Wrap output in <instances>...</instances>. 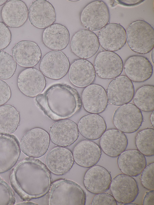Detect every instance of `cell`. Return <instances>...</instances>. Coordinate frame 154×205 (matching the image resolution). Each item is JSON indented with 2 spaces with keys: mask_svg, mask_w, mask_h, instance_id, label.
I'll return each instance as SVG.
<instances>
[{
  "mask_svg": "<svg viewBox=\"0 0 154 205\" xmlns=\"http://www.w3.org/2000/svg\"><path fill=\"white\" fill-rule=\"evenodd\" d=\"M50 172L46 166L36 158L27 157L18 163L9 176L11 185L23 201L42 197L49 191Z\"/></svg>",
  "mask_w": 154,
  "mask_h": 205,
  "instance_id": "1",
  "label": "cell"
},
{
  "mask_svg": "<svg viewBox=\"0 0 154 205\" xmlns=\"http://www.w3.org/2000/svg\"><path fill=\"white\" fill-rule=\"evenodd\" d=\"M35 100L45 115L54 121L71 117L81 109L82 105L77 90L63 83L51 85L36 96Z\"/></svg>",
  "mask_w": 154,
  "mask_h": 205,
  "instance_id": "2",
  "label": "cell"
},
{
  "mask_svg": "<svg viewBox=\"0 0 154 205\" xmlns=\"http://www.w3.org/2000/svg\"><path fill=\"white\" fill-rule=\"evenodd\" d=\"M50 205H85L86 195L83 189L72 181L60 179L51 183L49 190Z\"/></svg>",
  "mask_w": 154,
  "mask_h": 205,
  "instance_id": "3",
  "label": "cell"
},
{
  "mask_svg": "<svg viewBox=\"0 0 154 205\" xmlns=\"http://www.w3.org/2000/svg\"><path fill=\"white\" fill-rule=\"evenodd\" d=\"M126 32L127 43L133 51L146 54L153 49L154 30L148 23L142 20L133 22Z\"/></svg>",
  "mask_w": 154,
  "mask_h": 205,
  "instance_id": "4",
  "label": "cell"
},
{
  "mask_svg": "<svg viewBox=\"0 0 154 205\" xmlns=\"http://www.w3.org/2000/svg\"><path fill=\"white\" fill-rule=\"evenodd\" d=\"M50 137L45 130L36 127L26 132L20 143L22 151L29 157L37 158L47 152L50 144Z\"/></svg>",
  "mask_w": 154,
  "mask_h": 205,
  "instance_id": "5",
  "label": "cell"
},
{
  "mask_svg": "<svg viewBox=\"0 0 154 205\" xmlns=\"http://www.w3.org/2000/svg\"><path fill=\"white\" fill-rule=\"evenodd\" d=\"M110 14L108 8L103 1L92 2L82 11L80 20L82 25L90 31H97L108 24Z\"/></svg>",
  "mask_w": 154,
  "mask_h": 205,
  "instance_id": "6",
  "label": "cell"
},
{
  "mask_svg": "<svg viewBox=\"0 0 154 205\" xmlns=\"http://www.w3.org/2000/svg\"><path fill=\"white\" fill-rule=\"evenodd\" d=\"M143 121L141 110L131 103L120 106L116 110L113 117L115 126L125 133H132L137 131Z\"/></svg>",
  "mask_w": 154,
  "mask_h": 205,
  "instance_id": "7",
  "label": "cell"
},
{
  "mask_svg": "<svg viewBox=\"0 0 154 205\" xmlns=\"http://www.w3.org/2000/svg\"><path fill=\"white\" fill-rule=\"evenodd\" d=\"M70 64L68 58L63 52L52 50L41 59L39 69L44 76L54 80L63 77L68 72Z\"/></svg>",
  "mask_w": 154,
  "mask_h": 205,
  "instance_id": "8",
  "label": "cell"
},
{
  "mask_svg": "<svg viewBox=\"0 0 154 205\" xmlns=\"http://www.w3.org/2000/svg\"><path fill=\"white\" fill-rule=\"evenodd\" d=\"M123 63L120 57L113 52L103 51L97 55L94 67L96 74L103 79H111L121 75Z\"/></svg>",
  "mask_w": 154,
  "mask_h": 205,
  "instance_id": "9",
  "label": "cell"
},
{
  "mask_svg": "<svg viewBox=\"0 0 154 205\" xmlns=\"http://www.w3.org/2000/svg\"><path fill=\"white\" fill-rule=\"evenodd\" d=\"M108 101L111 104L121 106L133 99L134 88L132 82L126 76L119 75L109 84L106 90Z\"/></svg>",
  "mask_w": 154,
  "mask_h": 205,
  "instance_id": "10",
  "label": "cell"
},
{
  "mask_svg": "<svg viewBox=\"0 0 154 205\" xmlns=\"http://www.w3.org/2000/svg\"><path fill=\"white\" fill-rule=\"evenodd\" d=\"M112 196L116 201L125 205L133 202L139 192L138 185L134 178L124 174H119L112 180L110 187Z\"/></svg>",
  "mask_w": 154,
  "mask_h": 205,
  "instance_id": "11",
  "label": "cell"
},
{
  "mask_svg": "<svg viewBox=\"0 0 154 205\" xmlns=\"http://www.w3.org/2000/svg\"><path fill=\"white\" fill-rule=\"evenodd\" d=\"M72 52L78 57L86 59L94 56L100 47L98 38L93 32L82 29L72 36L70 43Z\"/></svg>",
  "mask_w": 154,
  "mask_h": 205,
  "instance_id": "12",
  "label": "cell"
},
{
  "mask_svg": "<svg viewBox=\"0 0 154 205\" xmlns=\"http://www.w3.org/2000/svg\"><path fill=\"white\" fill-rule=\"evenodd\" d=\"M17 85L20 92L30 97L41 94L46 84L44 76L38 69L29 68L22 71L17 79Z\"/></svg>",
  "mask_w": 154,
  "mask_h": 205,
  "instance_id": "13",
  "label": "cell"
},
{
  "mask_svg": "<svg viewBox=\"0 0 154 205\" xmlns=\"http://www.w3.org/2000/svg\"><path fill=\"white\" fill-rule=\"evenodd\" d=\"M20 153L17 138L13 135L0 132V173L11 169L17 162Z\"/></svg>",
  "mask_w": 154,
  "mask_h": 205,
  "instance_id": "14",
  "label": "cell"
},
{
  "mask_svg": "<svg viewBox=\"0 0 154 205\" xmlns=\"http://www.w3.org/2000/svg\"><path fill=\"white\" fill-rule=\"evenodd\" d=\"M56 13L53 5L46 0L33 2L28 10V17L31 24L39 29L52 25L56 19Z\"/></svg>",
  "mask_w": 154,
  "mask_h": 205,
  "instance_id": "15",
  "label": "cell"
},
{
  "mask_svg": "<svg viewBox=\"0 0 154 205\" xmlns=\"http://www.w3.org/2000/svg\"><path fill=\"white\" fill-rule=\"evenodd\" d=\"M50 139L54 144L62 147L70 146L79 136L78 125L74 121L68 119L59 121L50 128Z\"/></svg>",
  "mask_w": 154,
  "mask_h": 205,
  "instance_id": "16",
  "label": "cell"
},
{
  "mask_svg": "<svg viewBox=\"0 0 154 205\" xmlns=\"http://www.w3.org/2000/svg\"><path fill=\"white\" fill-rule=\"evenodd\" d=\"M99 43L106 51L114 52L120 50L126 42V32L119 24H108L102 28L97 36Z\"/></svg>",
  "mask_w": 154,
  "mask_h": 205,
  "instance_id": "17",
  "label": "cell"
},
{
  "mask_svg": "<svg viewBox=\"0 0 154 205\" xmlns=\"http://www.w3.org/2000/svg\"><path fill=\"white\" fill-rule=\"evenodd\" d=\"M12 54L20 66L31 68L36 66L42 58L40 49L35 42L24 40L16 43L12 49Z\"/></svg>",
  "mask_w": 154,
  "mask_h": 205,
  "instance_id": "18",
  "label": "cell"
},
{
  "mask_svg": "<svg viewBox=\"0 0 154 205\" xmlns=\"http://www.w3.org/2000/svg\"><path fill=\"white\" fill-rule=\"evenodd\" d=\"M81 99L85 110L92 114L103 112L108 102L105 89L96 84H91L86 87L82 92Z\"/></svg>",
  "mask_w": 154,
  "mask_h": 205,
  "instance_id": "19",
  "label": "cell"
},
{
  "mask_svg": "<svg viewBox=\"0 0 154 205\" xmlns=\"http://www.w3.org/2000/svg\"><path fill=\"white\" fill-rule=\"evenodd\" d=\"M74 160L71 151L63 147H55L48 153L46 166L50 172L57 175H63L72 167Z\"/></svg>",
  "mask_w": 154,
  "mask_h": 205,
  "instance_id": "20",
  "label": "cell"
},
{
  "mask_svg": "<svg viewBox=\"0 0 154 205\" xmlns=\"http://www.w3.org/2000/svg\"><path fill=\"white\" fill-rule=\"evenodd\" d=\"M123 69L126 75L132 81L143 82L149 79L153 73V66L146 57L133 55L125 60Z\"/></svg>",
  "mask_w": 154,
  "mask_h": 205,
  "instance_id": "21",
  "label": "cell"
},
{
  "mask_svg": "<svg viewBox=\"0 0 154 205\" xmlns=\"http://www.w3.org/2000/svg\"><path fill=\"white\" fill-rule=\"evenodd\" d=\"M112 177L110 172L104 167L93 166L86 172L83 183L86 189L94 194L105 192L110 187Z\"/></svg>",
  "mask_w": 154,
  "mask_h": 205,
  "instance_id": "22",
  "label": "cell"
},
{
  "mask_svg": "<svg viewBox=\"0 0 154 205\" xmlns=\"http://www.w3.org/2000/svg\"><path fill=\"white\" fill-rule=\"evenodd\" d=\"M101 154L100 146L95 142L89 140L79 142L74 148L72 153L76 163L85 168L95 165L99 161Z\"/></svg>",
  "mask_w": 154,
  "mask_h": 205,
  "instance_id": "23",
  "label": "cell"
},
{
  "mask_svg": "<svg viewBox=\"0 0 154 205\" xmlns=\"http://www.w3.org/2000/svg\"><path fill=\"white\" fill-rule=\"evenodd\" d=\"M68 78L71 83L78 87H85L91 84L96 74L93 64L88 60L79 59L75 60L69 67Z\"/></svg>",
  "mask_w": 154,
  "mask_h": 205,
  "instance_id": "24",
  "label": "cell"
},
{
  "mask_svg": "<svg viewBox=\"0 0 154 205\" xmlns=\"http://www.w3.org/2000/svg\"><path fill=\"white\" fill-rule=\"evenodd\" d=\"M3 22L8 26L16 28L23 26L28 18V9L23 1L11 0L7 2L1 11Z\"/></svg>",
  "mask_w": 154,
  "mask_h": 205,
  "instance_id": "25",
  "label": "cell"
},
{
  "mask_svg": "<svg viewBox=\"0 0 154 205\" xmlns=\"http://www.w3.org/2000/svg\"><path fill=\"white\" fill-rule=\"evenodd\" d=\"M100 145L105 154L115 158L125 150L128 139L123 132L117 129H110L106 130L100 137Z\"/></svg>",
  "mask_w": 154,
  "mask_h": 205,
  "instance_id": "26",
  "label": "cell"
},
{
  "mask_svg": "<svg viewBox=\"0 0 154 205\" xmlns=\"http://www.w3.org/2000/svg\"><path fill=\"white\" fill-rule=\"evenodd\" d=\"M118 166L124 174L136 177L141 174L146 166L145 156L137 150L125 151L117 158Z\"/></svg>",
  "mask_w": 154,
  "mask_h": 205,
  "instance_id": "27",
  "label": "cell"
},
{
  "mask_svg": "<svg viewBox=\"0 0 154 205\" xmlns=\"http://www.w3.org/2000/svg\"><path fill=\"white\" fill-rule=\"evenodd\" d=\"M78 127L81 135L91 141L100 138L106 129L104 119L96 114L91 113L82 117L79 121Z\"/></svg>",
  "mask_w": 154,
  "mask_h": 205,
  "instance_id": "28",
  "label": "cell"
},
{
  "mask_svg": "<svg viewBox=\"0 0 154 205\" xmlns=\"http://www.w3.org/2000/svg\"><path fill=\"white\" fill-rule=\"evenodd\" d=\"M42 37L45 45L53 50L65 49L70 40V34L67 28L58 23L53 24L45 28Z\"/></svg>",
  "mask_w": 154,
  "mask_h": 205,
  "instance_id": "29",
  "label": "cell"
},
{
  "mask_svg": "<svg viewBox=\"0 0 154 205\" xmlns=\"http://www.w3.org/2000/svg\"><path fill=\"white\" fill-rule=\"evenodd\" d=\"M20 121L19 112L13 106H0V132L11 134L17 129Z\"/></svg>",
  "mask_w": 154,
  "mask_h": 205,
  "instance_id": "30",
  "label": "cell"
},
{
  "mask_svg": "<svg viewBox=\"0 0 154 205\" xmlns=\"http://www.w3.org/2000/svg\"><path fill=\"white\" fill-rule=\"evenodd\" d=\"M154 87L144 85L136 90L133 97L134 105L140 110L147 112L154 110Z\"/></svg>",
  "mask_w": 154,
  "mask_h": 205,
  "instance_id": "31",
  "label": "cell"
},
{
  "mask_svg": "<svg viewBox=\"0 0 154 205\" xmlns=\"http://www.w3.org/2000/svg\"><path fill=\"white\" fill-rule=\"evenodd\" d=\"M154 135L153 128H146L139 131L136 136V146L144 156L154 155Z\"/></svg>",
  "mask_w": 154,
  "mask_h": 205,
  "instance_id": "32",
  "label": "cell"
},
{
  "mask_svg": "<svg viewBox=\"0 0 154 205\" xmlns=\"http://www.w3.org/2000/svg\"><path fill=\"white\" fill-rule=\"evenodd\" d=\"M17 63L13 56L7 52L0 50V79L7 80L14 74Z\"/></svg>",
  "mask_w": 154,
  "mask_h": 205,
  "instance_id": "33",
  "label": "cell"
},
{
  "mask_svg": "<svg viewBox=\"0 0 154 205\" xmlns=\"http://www.w3.org/2000/svg\"><path fill=\"white\" fill-rule=\"evenodd\" d=\"M15 202L14 194L11 188L0 176V205H13Z\"/></svg>",
  "mask_w": 154,
  "mask_h": 205,
  "instance_id": "34",
  "label": "cell"
},
{
  "mask_svg": "<svg viewBox=\"0 0 154 205\" xmlns=\"http://www.w3.org/2000/svg\"><path fill=\"white\" fill-rule=\"evenodd\" d=\"M154 162L148 164L142 172L140 177L141 184L149 191L154 190Z\"/></svg>",
  "mask_w": 154,
  "mask_h": 205,
  "instance_id": "35",
  "label": "cell"
},
{
  "mask_svg": "<svg viewBox=\"0 0 154 205\" xmlns=\"http://www.w3.org/2000/svg\"><path fill=\"white\" fill-rule=\"evenodd\" d=\"M92 205H117V202L112 196L103 192L96 194L93 197Z\"/></svg>",
  "mask_w": 154,
  "mask_h": 205,
  "instance_id": "36",
  "label": "cell"
},
{
  "mask_svg": "<svg viewBox=\"0 0 154 205\" xmlns=\"http://www.w3.org/2000/svg\"><path fill=\"white\" fill-rule=\"evenodd\" d=\"M11 39V34L8 27L3 22H0V50L7 47Z\"/></svg>",
  "mask_w": 154,
  "mask_h": 205,
  "instance_id": "37",
  "label": "cell"
},
{
  "mask_svg": "<svg viewBox=\"0 0 154 205\" xmlns=\"http://www.w3.org/2000/svg\"><path fill=\"white\" fill-rule=\"evenodd\" d=\"M11 96L10 88L4 81L0 79V106L6 103Z\"/></svg>",
  "mask_w": 154,
  "mask_h": 205,
  "instance_id": "38",
  "label": "cell"
},
{
  "mask_svg": "<svg viewBox=\"0 0 154 205\" xmlns=\"http://www.w3.org/2000/svg\"><path fill=\"white\" fill-rule=\"evenodd\" d=\"M154 190H150L145 194L143 199V205H154Z\"/></svg>",
  "mask_w": 154,
  "mask_h": 205,
  "instance_id": "39",
  "label": "cell"
},
{
  "mask_svg": "<svg viewBox=\"0 0 154 205\" xmlns=\"http://www.w3.org/2000/svg\"><path fill=\"white\" fill-rule=\"evenodd\" d=\"M143 1L142 0H119L118 1L121 4L128 6L137 5Z\"/></svg>",
  "mask_w": 154,
  "mask_h": 205,
  "instance_id": "40",
  "label": "cell"
},
{
  "mask_svg": "<svg viewBox=\"0 0 154 205\" xmlns=\"http://www.w3.org/2000/svg\"><path fill=\"white\" fill-rule=\"evenodd\" d=\"M150 120L151 124L152 127H154V110L152 111V112L151 114L150 118Z\"/></svg>",
  "mask_w": 154,
  "mask_h": 205,
  "instance_id": "41",
  "label": "cell"
},
{
  "mask_svg": "<svg viewBox=\"0 0 154 205\" xmlns=\"http://www.w3.org/2000/svg\"><path fill=\"white\" fill-rule=\"evenodd\" d=\"M7 1V0H0V6L5 4Z\"/></svg>",
  "mask_w": 154,
  "mask_h": 205,
  "instance_id": "42",
  "label": "cell"
},
{
  "mask_svg": "<svg viewBox=\"0 0 154 205\" xmlns=\"http://www.w3.org/2000/svg\"><path fill=\"white\" fill-rule=\"evenodd\" d=\"M154 49L152 50V52L151 53V59L152 61V62L153 63H154Z\"/></svg>",
  "mask_w": 154,
  "mask_h": 205,
  "instance_id": "43",
  "label": "cell"
},
{
  "mask_svg": "<svg viewBox=\"0 0 154 205\" xmlns=\"http://www.w3.org/2000/svg\"><path fill=\"white\" fill-rule=\"evenodd\" d=\"M125 205H138V204H136V203H132V202H131V203H127V204H125Z\"/></svg>",
  "mask_w": 154,
  "mask_h": 205,
  "instance_id": "44",
  "label": "cell"
},
{
  "mask_svg": "<svg viewBox=\"0 0 154 205\" xmlns=\"http://www.w3.org/2000/svg\"><path fill=\"white\" fill-rule=\"evenodd\" d=\"M79 1V0H70V1H73V2H74V1Z\"/></svg>",
  "mask_w": 154,
  "mask_h": 205,
  "instance_id": "45",
  "label": "cell"
}]
</instances>
